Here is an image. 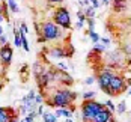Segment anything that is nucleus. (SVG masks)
<instances>
[{
	"label": "nucleus",
	"mask_w": 131,
	"mask_h": 122,
	"mask_svg": "<svg viewBox=\"0 0 131 122\" xmlns=\"http://www.w3.org/2000/svg\"><path fill=\"white\" fill-rule=\"evenodd\" d=\"M77 99V94L68 87H60V89H54L50 95H47L45 103L53 108H69L74 112L72 104Z\"/></svg>",
	"instance_id": "nucleus-1"
},
{
	"label": "nucleus",
	"mask_w": 131,
	"mask_h": 122,
	"mask_svg": "<svg viewBox=\"0 0 131 122\" xmlns=\"http://www.w3.org/2000/svg\"><path fill=\"white\" fill-rule=\"evenodd\" d=\"M38 38H42L44 42H50V41H59L65 38V32L63 29L57 26L54 21H44L41 23V35Z\"/></svg>",
	"instance_id": "nucleus-2"
},
{
	"label": "nucleus",
	"mask_w": 131,
	"mask_h": 122,
	"mask_svg": "<svg viewBox=\"0 0 131 122\" xmlns=\"http://www.w3.org/2000/svg\"><path fill=\"white\" fill-rule=\"evenodd\" d=\"M128 84H130V79H127L122 74H116L112 79L110 84L105 89H103V92H105V94L110 95V96H119L121 94H124L128 89Z\"/></svg>",
	"instance_id": "nucleus-3"
},
{
	"label": "nucleus",
	"mask_w": 131,
	"mask_h": 122,
	"mask_svg": "<svg viewBox=\"0 0 131 122\" xmlns=\"http://www.w3.org/2000/svg\"><path fill=\"white\" fill-rule=\"evenodd\" d=\"M105 106L103 103H98L95 99H83L81 103V119L84 122H91Z\"/></svg>",
	"instance_id": "nucleus-4"
},
{
	"label": "nucleus",
	"mask_w": 131,
	"mask_h": 122,
	"mask_svg": "<svg viewBox=\"0 0 131 122\" xmlns=\"http://www.w3.org/2000/svg\"><path fill=\"white\" fill-rule=\"evenodd\" d=\"M53 21L63 30H69L71 29V14L65 6H57L53 12Z\"/></svg>",
	"instance_id": "nucleus-5"
},
{
	"label": "nucleus",
	"mask_w": 131,
	"mask_h": 122,
	"mask_svg": "<svg viewBox=\"0 0 131 122\" xmlns=\"http://www.w3.org/2000/svg\"><path fill=\"white\" fill-rule=\"evenodd\" d=\"M51 71V79L56 83H60L62 86H72L74 84V79L71 74H68V71H62L57 66H48Z\"/></svg>",
	"instance_id": "nucleus-6"
},
{
	"label": "nucleus",
	"mask_w": 131,
	"mask_h": 122,
	"mask_svg": "<svg viewBox=\"0 0 131 122\" xmlns=\"http://www.w3.org/2000/svg\"><path fill=\"white\" fill-rule=\"evenodd\" d=\"M118 72L115 71V69H112L110 66H103L100 71H98V75H96V81H98V84H100V87H101V91L105 89L108 84H110V81L116 75Z\"/></svg>",
	"instance_id": "nucleus-7"
},
{
	"label": "nucleus",
	"mask_w": 131,
	"mask_h": 122,
	"mask_svg": "<svg viewBox=\"0 0 131 122\" xmlns=\"http://www.w3.org/2000/svg\"><path fill=\"white\" fill-rule=\"evenodd\" d=\"M35 80H36V84H38V87H39L41 92H44L45 89H48V87H50V83L53 81L50 68H48V69L45 68V71H44V72H41V74L36 77V79H35Z\"/></svg>",
	"instance_id": "nucleus-8"
},
{
	"label": "nucleus",
	"mask_w": 131,
	"mask_h": 122,
	"mask_svg": "<svg viewBox=\"0 0 131 122\" xmlns=\"http://www.w3.org/2000/svg\"><path fill=\"white\" fill-rule=\"evenodd\" d=\"M12 56H14V48L11 47V44L2 45L0 47V62L3 66H9L12 62Z\"/></svg>",
	"instance_id": "nucleus-9"
},
{
	"label": "nucleus",
	"mask_w": 131,
	"mask_h": 122,
	"mask_svg": "<svg viewBox=\"0 0 131 122\" xmlns=\"http://www.w3.org/2000/svg\"><path fill=\"white\" fill-rule=\"evenodd\" d=\"M44 53H45V56H48L51 59H63V57H66V47L65 45H56L51 48L45 47Z\"/></svg>",
	"instance_id": "nucleus-10"
},
{
	"label": "nucleus",
	"mask_w": 131,
	"mask_h": 122,
	"mask_svg": "<svg viewBox=\"0 0 131 122\" xmlns=\"http://www.w3.org/2000/svg\"><path fill=\"white\" fill-rule=\"evenodd\" d=\"M14 118H18V112L12 107H0V122H9Z\"/></svg>",
	"instance_id": "nucleus-11"
},
{
	"label": "nucleus",
	"mask_w": 131,
	"mask_h": 122,
	"mask_svg": "<svg viewBox=\"0 0 131 122\" xmlns=\"http://www.w3.org/2000/svg\"><path fill=\"white\" fill-rule=\"evenodd\" d=\"M113 118H115V116H113V112H110L107 107H104L91 122H112Z\"/></svg>",
	"instance_id": "nucleus-12"
},
{
	"label": "nucleus",
	"mask_w": 131,
	"mask_h": 122,
	"mask_svg": "<svg viewBox=\"0 0 131 122\" xmlns=\"http://www.w3.org/2000/svg\"><path fill=\"white\" fill-rule=\"evenodd\" d=\"M112 3H113L112 8H113L115 12H124L128 6V0H113Z\"/></svg>",
	"instance_id": "nucleus-13"
},
{
	"label": "nucleus",
	"mask_w": 131,
	"mask_h": 122,
	"mask_svg": "<svg viewBox=\"0 0 131 122\" xmlns=\"http://www.w3.org/2000/svg\"><path fill=\"white\" fill-rule=\"evenodd\" d=\"M44 71H45L44 63H41V62H35V65H33V75H35V79L39 75L41 72H44Z\"/></svg>",
	"instance_id": "nucleus-14"
},
{
	"label": "nucleus",
	"mask_w": 131,
	"mask_h": 122,
	"mask_svg": "<svg viewBox=\"0 0 131 122\" xmlns=\"http://www.w3.org/2000/svg\"><path fill=\"white\" fill-rule=\"evenodd\" d=\"M0 9H2V14H3V17H5V20L9 21V20H11V18H9V6H8V3H6V0L0 3Z\"/></svg>",
	"instance_id": "nucleus-15"
},
{
	"label": "nucleus",
	"mask_w": 131,
	"mask_h": 122,
	"mask_svg": "<svg viewBox=\"0 0 131 122\" xmlns=\"http://www.w3.org/2000/svg\"><path fill=\"white\" fill-rule=\"evenodd\" d=\"M42 119H44V122H57L56 115H54V113H50V112H45V113L42 115Z\"/></svg>",
	"instance_id": "nucleus-16"
},
{
	"label": "nucleus",
	"mask_w": 131,
	"mask_h": 122,
	"mask_svg": "<svg viewBox=\"0 0 131 122\" xmlns=\"http://www.w3.org/2000/svg\"><path fill=\"white\" fill-rule=\"evenodd\" d=\"M84 15H86V20L88 18H93L95 17V8L93 6H88V8H84Z\"/></svg>",
	"instance_id": "nucleus-17"
},
{
	"label": "nucleus",
	"mask_w": 131,
	"mask_h": 122,
	"mask_svg": "<svg viewBox=\"0 0 131 122\" xmlns=\"http://www.w3.org/2000/svg\"><path fill=\"white\" fill-rule=\"evenodd\" d=\"M105 48H107V45L101 44V42L93 44V53H103V51H105Z\"/></svg>",
	"instance_id": "nucleus-18"
},
{
	"label": "nucleus",
	"mask_w": 131,
	"mask_h": 122,
	"mask_svg": "<svg viewBox=\"0 0 131 122\" xmlns=\"http://www.w3.org/2000/svg\"><path fill=\"white\" fill-rule=\"evenodd\" d=\"M116 112H118L119 115H124V113L127 112V103H125L124 99H122L118 106H116Z\"/></svg>",
	"instance_id": "nucleus-19"
},
{
	"label": "nucleus",
	"mask_w": 131,
	"mask_h": 122,
	"mask_svg": "<svg viewBox=\"0 0 131 122\" xmlns=\"http://www.w3.org/2000/svg\"><path fill=\"white\" fill-rule=\"evenodd\" d=\"M6 3H8V6H9L11 12H14V14L20 12V8H18V5H17V2H15V0H12V2H6Z\"/></svg>",
	"instance_id": "nucleus-20"
},
{
	"label": "nucleus",
	"mask_w": 131,
	"mask_h": 122,
	"mask_svg": "<svg viewBox=\"0 0 131 122\" xmlns=\"http://www.w3.org/2000/svg\"><path fill=\"white\" fill-rule=\"evenodd\" d=\"M36 118H38V113L36 112H30L26 118H23V122H35Z\"/></svg>",
	"instance_id": "nucleus-21"
},
{
	"label": "nucleus",
	"mask_w": 131,
	"mask_h": 122,
	"mask_svg": "<svg viewBox=\"0 0 131 122\" xmlns=\"http://www.w3.org/2000/svg\"><path fill=\"white\" fill-rule=\"evenodd\" d=\"M89 36H91V39L93 44H96V42H100V39H101V36L96 33V32H89Z\"/></svg>",
	"instance_id": "nucleus-22"
},
{
	"label": "nucleus",
	"mask_w": 131,
	"mask_h": 122,
	"mask_svg": "<svg viewBox=\"0 0 131 122\" xmlns=\"http://www.w3.org/2000/svg\"><path fill=\"white\" fill-rule=\"evenodd\" d=\"M14 45H15L17 48L23 47V41H21V36H20V35H15V36H14Z\"/></svg>",
	"instance_id": "nucleus-23"
},
{
	"label": "nucleus",
	"mask_w": 131,
	"mask_h": 122,
	"mask_svg": "<svg viewBox=\"0 0 131 122\" xmlns=\"http://www.w3.org/2000/svg\"><path fill=\"white\" fill-rule=\"evenodd\" d=\"M122 51L125 53V56H128V57H131V42H127V44L124 45Z\"/></svg>",
	"instance_id": "nucleus-24"
},
{
	"label": "nucleus",
	"mask_w": 131,
	"mask_h": 122,
	"mask_svg": "<svg viewBox=\"0 0 131 122\" xmlns=\"http://www.w3.org/2000/svg\"><path fill=\"white\" fill-rule=\"evenodd\" d=\"M104 106L108 108L110 112H116V106H115V104H113V101H110V99H107V101H105Z\"/></svg>",
	"instance_id": "nucleus-25"
},
{
	"label": "nucleus",
	"mask_w": 131,
	"mask_h": 122,
	"mask_svg": "<svg viewBox=\"0 0 131 122\" xmlns=\"http://www.w3.org/2000/svg\"><path fill=\"white\" fill-rule=\"evenodd\" d=\"M42 103H44V95L36 94V96H35V104H36V106H41Z\"/></svg>",
	"instance_id": "nucleus-26"
},
{
	"label": "nucleus",
	"mask_w": 131,
	"mask_h": 122,
	"mask_svg": "<svg viewBox=\"0 0 131 122\" xmlns=\"http://www.w3.org/2000/svg\"><path fill=\"white\" fill-rule=\"evenodd\" d=\"M62 116H65L66 119L71 118V116H72V110H69V108H62Z\"/></svg>",
	"instance_id": "nucleus-27"
},
{
	"label": "nucleus",
	"mask_w": 131,
	"mask_h": 122,
	"mask_svg": "<svg viewBox=\"0 0 131 122\" xmlns=\"http://www.w3.org/2000/svg\"><path fill=\"white\" fill-rule=\"evenodd\" d=\"M95 96V92L93 91H89V92H84L83 94V99H92Z\"/></svg>",
	"instance_id": "nucleus-28"
},
{
	"label": "nucleus",
	"mask_w": 131,
	"mask_h": 122,
	"mask_svg": "<svg viewBox=\"0 0 131 122\" xmlns=\"http://www.w3.org/2000/svg\"><path fill=\"white\" fill-rule=\"evenodd\" d=\"M6 44H9V41H8V36L3 33V35L0 36V47H2V45H6Z\"/></svg>",
	"instance_id": "nucleus-29"
},
{
	"label": "nucleus",
	"mask_w": 131,
	"mask_h": 122,
	"mask_svg": "<svg viewBox=\"0 0 131 122\" xmlns=\"http://www.w3.org/2000/svg\"><path fill=\"white\" fill-rule=\"evenodd\" d=\"M88 26H89V32H93V26H95V20L93 18H88Z\"/></svg>",
	"instance_id": "nucleus-30"
},
{
	"label": "nucleus",
	"mask_w": 131,
	"mask_h": 122,
	"mask_svg": "<svg viewBox=\"0 0 131 122\" xmlns=\"http://www.w3.org/2000/svg\"><path fill=\"white\" fill-rule=\"evenodd\" d=\"M77 18H79V21H83V23H84V21H86L84 12H83V11H79V12H77Z\"/></svg>",
	"instance_id": "nucleus-31"
},
{
	"label": "nucleus",
	"mask_w": 131,
	"mask_h": 122,
	"mask_svg": "<svg viewBox=\"0 0 131 122\" xmlns=\"http://www.w3.org/2000/svg\"><path fill=\"white\" fill-rule=\"evenodd\" d=\"M47 2H48V5H51V6H54V5L60 6V5L63 3V0H47Z\"/></svg>",
	"instance_id": "nucleus-32"
},
{
	"label": "nucleus",
	"mask_w": 131,
	"mask_h": 122,
	"mask_svg": "<svg viewBox=\"0 0 131 122\" xmlns=\"http://www.w3.org/2000/svg\"><path fill=\"white\" fill-rule=\"evenodd\" d=\"M18 30H20L21 33H27V32H29V29H27L26 23H21V24H20V29H18Z\"/></svg>",
	"instance_id": "nucleus-33"
},
{
	"label": "nucleus",
	"mask_w": 131,
	"mask_h": 122,
	"mask_svg": "<svg viewBox=\"0 0 131 122\" xmlns=\"http://www.w3.org/2000/svg\"><path fill=\"white\" fill-rule=\"evenodd\" d=\"M56 66L59 68V69H62V71H66V69H68V65H65L63 62H57V63H56Z\"/></svg>",
	"instance_id": "nucleus-34"
},
{
	"label": "nucleus",
	"mask_w": 131,
	"mask_h": 122,
	"mask_svg": "<svg viewBox=\"0 0 131 122\" xmlns=\"http://www.w3.org/2000/svg\"><path fill=\"white\" fill-rule=\"evenodd\" d=\"M89 2H91V6H93L95 9H96V8L101 5V2H100V0H89Z\"/></svg>",
	"instance_id": "nucleus-35"
},
{
	"label": "nucleus",
	"mask_w": 131,
	"mask_h": 122,
	"mask_svg": "<svg viewBox=\"0 0 131 122\" xmlns=\"http://www.w3.org/2000/svg\"><path fill=\"white\" fill-rule=\"evenodd\" d=\"M100 42H101V44H104V45H110V42H112V41H110V38H107V36H105V38H101Z\"/></svg>",
	"instance_id": "nucleus-36"
},
{
	"label": "nucleus",
	"mask_w": 131,
	"mask_h": 122,
	"mask_svg": "<svg viewBox=\"0 0 131 122\" xmlns=\"http://www.w3.org/2000/svg\"><path fill=\"white\" fill-rule=\"evenodd\" d=\"M79 3H80V5H81V6H83V8H88L91 2H89V0H80Z\"/></svg>",
	"instance_id": "nucleus-37"
},
{
	"label": "nucleus",
	"mask_w": 131,
	"mask_h": 122,
	"mask_svg": "<svg viewBox=\"0 0 131 122\" xmlns=\"http://www.w3.org/2000/svg\"><path fill=\"white\" fill-rule=\"evenodd\" d=\"M36 113H38V116H42V115H44V113H45V112H44V107H42V104H41V106H38V112H36Z\"/></svg>",
	"instance_id": "nucleus-38"
},
{
	"label": "nucleus",
	"mask_w": 131,
	"mask_h": 122,
	"mask_svg": "<svg viewBox=\"0 0 131 122\" xmlns=\"http://www.w3.org/2000/svg\"><path fill=\"white\" fill-rule=\"evenodd\" d=\"M93 81H95V77H88V79L84 80V83H86V84H92Z\"/></svg>",
	"instance_id": "nucleus-39"
},
{
	"label": "nucleus",
	"mask_w": 131,
	"mask_h": 122,
	"mask_svg": "<svg viewBox=\"0 0 131 122\" xmlns=\"http://www.w3.org/2000/svg\"><path fill=\"white\" fill-rule=\"evenodd\" d=\"M5 81H6V79H3L2 75H0V91L3 89V86H5Z\"/></svg>",
	"instance_id": "nucleus-40"
},
{
	"label": "nucleus",
	"mask_w": 131,
	"mask_h": 122,
	"mask_svg": "<svg viewBox=\"0 0 131 122\" xmlns=\"http://www.w3.org/2000/svg\"><path fill=\"white\" fill-rule=\"evenodd\" d=\"M83 24H84L83 21H77V24H75V27H77V29H83Z\"/></svg>",
	"instance_id": "nucleus-41"
},
{
	"label": "nucleus",
	"mask_w": 131,
	"mask_h": 122,
	"mask_svg": "<svg viewBox=\"0 0 131 122\" xmlns=\"http://www.w3.org/2000/svg\"><path fill=\"white\" fill-rule=\"evenodd\" d=\"M101 3L107 6V5H110V3H112V0H101Z\"/></svg>",
	"instance_id": "nucleus-42"
},
{
	"label": "nucleus",
	"mask_w": 131,
	"mask_h": 122,
	"mask_svg": "<svg viewBox=\"0 0 131 122\" xmlns=\"http://www.w3.org/2000/svg\"><path fill=\"white\" fill-rule=\"evenodd\" d=\"M2 21H5V17H3V14H2V9H0V23Z\"/></svg>",
	"instance_id": "nucleus-43"
},
{
	"label": "nucleus",
	"mask_w": 131,
	"mask_h": 122,
	"mask_svg": "<svg viewBox=\"0 0 131 122\" xmlns=\"http://www.w3.org/2000/svg\"><path fill=\"white\" fill-rule=\"evenodd\" d=\"M3 33H5V30H3V27L0 26V36H2V35H3Z\"/></svg>",
	"instance_id": "nucleus-44"
},
{
	"label": "nucleus",
	"mask_w": 131,
	"mask_h": 122,
	"mask_svg": "<svg viewBox=\"0 0 131 122\" xmlns=\"http://www.w3.org/2000/svg\"><path fill=\"white\" fill-rule=\"evenodd\" d=\"M9 122H20V121H18V118H14V119H11Z\"/></svg>",
	"instance_id": "nucleus-45"
},
{
	"label": "nucleus",
	"mask_w": 131,
	"mask_h": 122,
	"mask_svg": "<svg viewBox=\"0 0 131 122\" xmlns=\"http://www.w3.org/2000/svg\"><path fill=\"white\" fill-rule=\"evenodd\" d=\"M65 122H74V121H72V118H68V119H66Z\"/></svg>",
	"instance_id": "nucleus-46"
},
{
	"label": "nucleus",
	"mask_w": 131,
	"mask_h": 122,
	"mask_svg": "<svg viewBox=\"0 0 131 122\" xmlns=\"http://www.w3.org/2000/svg\"><path fill=\"white\" fill-rule=\"evenodd\" d=\"M128 94H130V96H131V89H130V91H128Z\"/></svg>",
	"instance_id": "nucleus-47"
},
{
	"label": "nucleus",
	"mask_w": 131,
	"mask_h": 122,
	"mask_svg": "<svg viewBox=\"0 0 131 122\" xmlns=\"http://www.w3.org/2000/svg\"><path fill=\"white\" fill-rule=\"evenodd\" d=\"M6 2H12V0H6Z\"/></svg>",
	"instance_id": "nucleus-48"
}]
</instances>
